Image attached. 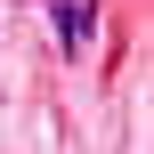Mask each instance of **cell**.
Here are the masks:
<instances>
[{"instance_id": "cell-1", "label": "cell", "mask_w": 154, "mask_h": 154, "mask_svg": "<svg viewBox=\"0 0 154 154\" xmlns=\"http://www.w3.org/2000/svg\"><path fill=\"white\" fill-rule=\"evenodd\" d=\"M57 41L65 49H89L97 41V0H57Z\"/></svg>"}]
</instances>
